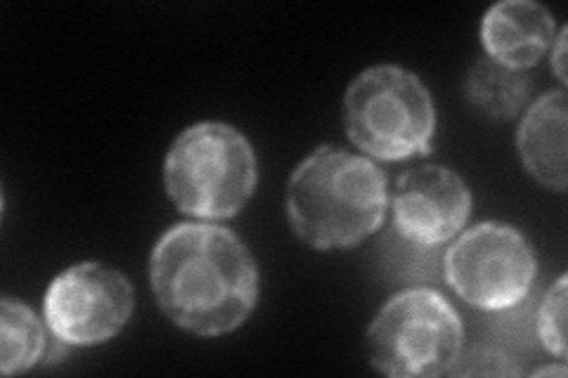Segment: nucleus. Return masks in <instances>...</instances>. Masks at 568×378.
Returning <instances> with one entry per match:
<instances>
[{
  "label": "nucleus",
  "instance_id": "f257e3e1",
  "mask_svg": "<svg viewBox=\"0 0 568 378\" xmlns=\"http://www.w3.org/2000/svg\"><path fill=\"white\" fill-rule=\"evenodd\" d=\"M150 282L162 313L190 334L235 331L258 300V269L235 232L181 223L162 234L150 256Z\"/></svg>",
  "mask_w": 568,
  "mask_h": 378
},
{
  "label": "nucleus",
  "instance_id": "f03ea898",
  "mask_svg": "<svg viewBox=\"0 0 568 378\" xmlns=\"http://www.w3.org/2000/svg\"><path fill=\"white\" fill-rule=\"evenodd\" d=\"M386 175L369 159L317 147L301 161L287 185L290 225L317 251L351 248L384 223Z\"/></svg>",
  "mask_w": 568,
  "mask_h": 378
},
{
  "label": "nucleus",
  "instance_id": "7ed1b4c3",
  "mask_svg": "<svg viewBox=\"0 0 568 378\" xmlns=\"http://www.w3.org/2000/svg\"><path fill=\"white\" fill-rule=\"evenodd\" d=\"M171 202L200 221L237 215L256 190V156L227 123L206 121L175 137L164 164Z\"/></svg>",
  "mask_w": 568,
  "mask_h": 378
},
{
  "label": "nucleus",
  "instance_id": "20e7f679",
  "mask_svg": "<svg viewBox=\"0 0 568 378\" xmlns=\"http://www.w3.org/2000/svg\"><path fill=\"white\" fill-rule=\"evenodd\" d=\"M344 123L355 147L382 161H403L432 152L436 110L413 71L379 64L348 85Z\"/></svg>",
  "mask_w": 568,
  "mask_h": 378
},
{
  "label": "nucleus",
  "instance_id": "39448f33",
  "mask_svg": "<svg viewBox=\"0 0 568 378\" xmlns=\"http://www.w3.org/2000/svg\"><path fill=\"white\" fill-rule=\"evenodd\" d=\"M462 346V319L434 289H405L390 296L367 329L372 367L394 378L448 374Z\"/></svg>",
  "mask_w": 568,
  "mask_h": 378
},
{
  "label": "nucleus",
  "instance_id": "423d86ee",
  "mask_svg": "<svg viewBox=\"0 0 568 378\" xmlns=\"http://www.w3.org/2000/svg\"><path fill=\"white\" fill-rule=\"evenodd\" d=\"M446 279L462 300L478 310H509L536 282V256L517 227L481 223L448 248Z\"/></svg>",
  "mask_w": 568,
  "mask_h": 378
},
{
  "label": "nucleus",
  "instance_id": "0eeeda50",
  "mask_svg": "<svg viewBox=\"0 0 568 378\" xmlns=\"http://www.w3.org/2000/svg\"><path fill=\"white\" fill-rule=\"evenodd\" d=\"M48 329L64 346H100L133 315V289L119 269L79 263L50 282L43 298Z\"/></svg>",
  "mask_w": 568,
  "mask_h": 378
},
{
  "label": "nucleus",
  "instance_id": "6e6552de",
  "mask_svg": "<svg viewBox=\"0 0 568 378\" xmlns=\"http://www.w3.org/2000/svg\"><path fill=\"white\" fill-rule=\"evenodd\" d=\"M469 213V187L446 166H419L398 180L394 223L400 237L415 246L432 248L450 242L467 225Z\"/></svg>",
  "mask_w": 568,
  "mask_h": 378
},
{
  "label": "nucleus",
  "instance_id": "1a4fd4ad",
  "mask_svg": "<svg viewBox=\"0 0 568 378\" xmlns=\"http://www.w3.org/2000/svg\"><path fill=\"white\" fill-rule=\"evenodd\" d=\"M481 41L490 60L521 71L552 48L555 17L532 0H503L486 12Z\"/></svg>",
  "mask_w": 568,
  "mask_h": 378
},
{
  "label": "nucleus",
  "instance_id": "9d476101",
  "mask_svg": "<svg viewBox=\"0 0 568 378\" xmlns=\"http://www.w3.org/2000/svg\"><path fill=\"white\" fill-rule=\"evenodd\" d=\"M566 93L552 90L530 104L519 125V154L540 185L566 190Z\"/></svg>",
  "mask_w": 568,
  "mask_h": 378
},
{
  "label": "nucleus",
  "instance_id": "9b49d317",
  "mask_svg": "<svg viewBox=\"0 0 568 378\" xmlns=\"http://www.w3.org/2000/svg\"><path fill=\"white\" fill-rule=\"evenodd\" d=\"M530 90L524 71L497 64L495 60H478L467 79V98L478 112L505 121L519 114Z\"/></svg>",
  "mask_w": 568,
  "mask_h": 378
},
{
  "label": "nucleus",
  "instance_id": "f8f14e48",
  "mask_svg": "<svg viewBox=\"0 0 568 378\" xmlns=\"http://www.w3.org/2000/svg\"><path fill=\"white\" fill-rule=\"evenodd\" d=\"M45 353L43 324L27 303L3 298L0 303V371L24 374L41 362Z\"/></svg>",
  "mask_w": 568,
  "mask_h": 378
},
{
  "label": "nucleus",
  "instance_id": "ddd939ff",
  "mask_svg": "<svg viewBox=\"0 0 568 378\" xmlns=\"http://www.w3.org/2000/svg\"><path fill=\"white\" fill-rule=\"evenodd\" d=\"M538 336L549 353L559 359L566 357V275H561L542 298Z\"/></svg>",
  "mask_w": 568,
  "mask_h": 378
},
{
  "label": "nucleus",
  "instance_id": "4468645a",
  "mask_svg": "<svg viewBox=\"0 0 568 378\" xmlns=\"http://www.w3.org/2000/svg\"><path fill=\"white\" fill-rule=\"evenodd\" d=\"M453 376H517L519 369L511 365V359L490 346H474L459 350L453 367Z\"/></svg>",
  "mask_w": 568,
  "mask_h": 378
},
{
  "label": "nucleus",
  "instance_id": "2eb2a0df",
  "mask_svg": "<svg viewBox=\"0 0 568 378\" xmlns=\"http://www.w3.org/2000/svg\"><path fill=\"white\" fill-rule=\"evenodd\" d=\"M566 29H561L559 31V35L555 39V48H549L552 50V67H555V74L559 76V81L561 83H566V69H564V62H566V52H564V48H566Z\"/></svg>",
  "mask_w": 568,
  "mask_h": 378
},
{
  "label": "nucleus",
  "instance_id": "dca6fc26",
  "mask_svg": "<svg viewBox=\"0 0 568 378\" xmlns=\"http://www.w3.org/2000/svg\"><path fill=\"white\" fill-rule=\"evenodd\" d=\"M552 376V374H557V376H564L566 374V367L561 365V367H545V369H540L536 376Z\"/></svg>",
  "mask_w": 568,
  "mask_h": 378
}]
</instances>
